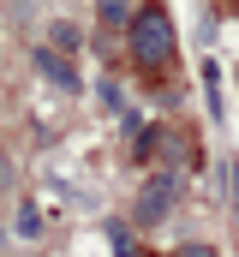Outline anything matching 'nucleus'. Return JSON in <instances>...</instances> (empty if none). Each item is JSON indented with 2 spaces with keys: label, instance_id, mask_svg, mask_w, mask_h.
<instances>
[{
  "label": "nucleus",
  "instance_id": "7ed1b4c3",
  "mask_svg": "<svg viewBox=\"0 0 239 257\" xmlns=\"http://www.w3.org/2000/svg\"><path fill=\"white\" fill-rule=\"evenodd\" d=\"M36 66H42V72H48L54 84H66V90H78V78H72V66H66V60H54L48 48H36Z\"/></svg>",
  "mask_w": 239,
  "mask_h": 257
},
{
  "label": "nucleus",
  "instance_id": "423d86ee",
  "mask_svg": "<svg viewBox=\"0 0 239 257\" xmlns=\"http://www.w3.org/2000/svg\"><path fill=\"white\" fill-rule=\"evenodd\" d=\"M174 257H215V251H209V245H197V239H185V245H179Z\"/></svg>",
  "mask_w": 239,
  "mask_h": 257
},
{
  "label": "nucleus",
  "instance_id": "f03ea898",
  "mask_svg": "<svg viewBox=\"0 0 239 257\" xmlns=\"http://www.w3.org/2000/svg\"><path fill=\"white\" fill-rule=\"evenodd\" d=\"M174 209V174H156L150 186H144V197H138V221L150 227V221H162Z\"/></svg>",
  "mask_w": 239,
  "mask_h": 257
},
{
  "label": "nucleus",
  "instance_id": "39448f33",
  "mask_svg": "<svg viewBox=\"0 0 239 257\" xmlns=\"http://www.w3.org/2000/svg\"><path fill=\"white\" fill-rule=\"evenodd\" d=\"M54 42L60 48H78V24H54Z\"/></svg>",
  "mask_w": 239,
  "mask_h": 257
},
{
  "label": "nucleus",
  "instance_id": "20e7f679",
  "mask_svg": "<svg viewBox=\"0 0 239 257\" xmlns=\"http://www.w3.org/2000/svg\"><path fill=\"white\" fill-rule=\"evenodd\" d=\"M96 12H102V24H126V18H132V6H126V0H102Z\"/></svg>",
  "mask_w": 239,
  "mask_h": 257
},
{
  "label": "nucleus",
  "instance_id": "f257e3e1",
  "mask_svg": "<svg viewBox=\"0 0 239 257\" xmlns=\"http://www.w3.org/2000/svg\"><path fill=\"white\" fill-rule=\"evenodd\" d=\"M126 42H132V60H138V66H168V60H174V48H179L168 6H156V0L138 6V12L126 18Z\"/></svg>",
  "mask_w": 239,
  "mask_h": 257
}]
</instances>
